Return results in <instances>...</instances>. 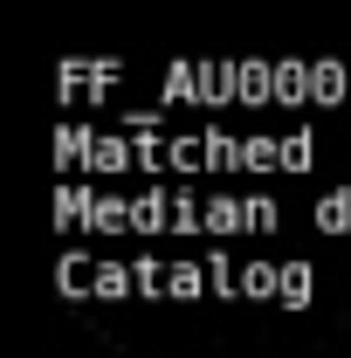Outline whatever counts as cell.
Here are the masks:
<instances>
[{
  "label": "cell",
  "instance_id": "1",
  "mask_svg": "<svg viewBox=\"0 0 351 358\" xmlns=\"http://www.w3.org/2000/svg\"><path fill=\"white\" fill-rule=\"evenodd\" d=\"M69 227H173V234H255L275 227L282 214L268 200H186V193H152V200H83V193H62L55 200Z\"/></svg>",
  "mask_w": 351,
  "mask_h": 358
},
{
  "label": "cell",
  "instance_id": "2",
  "mask_svg": "<svg viewBox=\"0 0 351 358\" xmlns=\"http://www.w3.org/2000/svg\"><path fill=\"white\" fill-rule=\"evenodd\" d=\"M317 227L324 234H351V193H324L317 200Z\"/></svg>",
  "mask_w": 351,
  "mask_h": 358
}]
</instances>
